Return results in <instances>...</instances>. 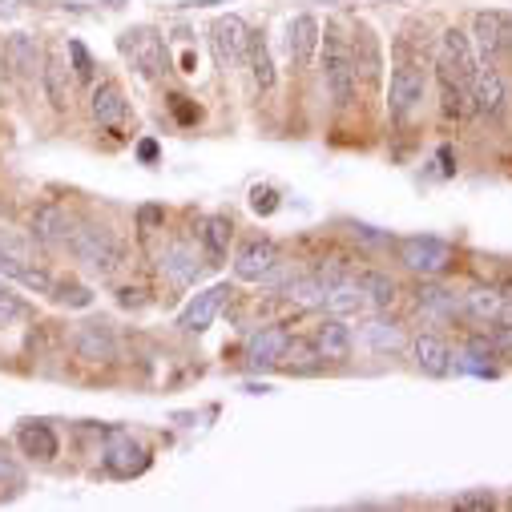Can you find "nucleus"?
Returning <instances> with one entry per match:
<instances>
[{
    "mask_svg": "<svg viewBox=\"0 0 512 512\" xmlns=\"http://www.w3.org/2000/svg\"><path fill=\"white\" fill-rule=\"evenodd\" d=\"M464 311H468L472 319H480V323H496L500 311H504L500 287H476V291H468V295H464Z\"/></svg>",
    "mask_w": 512,
    "mask_h": 512,
    "instance_id": "c756f323",
    "label": "nucleus"
},
{
    "mask_svg": "<svg viewBox=\"0 0 512 512\" xmlns=\"http://www.w3.org/2000/svg\"><path fill=\"white\" fill-rule=\"evenodd\" d=\"M319 53H323V81H327V93H331L335 109H347L351 97H355V57H351V45L343 41V33L327 29L319 37Z\"/></svg>",
    "mask_w": 512,
    "mask_h": 512,
    "instance_id": "f03ea898",
    "label": "nucleus"
},
{
    "mask_svg": "<svg viewBox=\"0 0 512 512\" xmlns=\"http://www.w3.org/2000/svg\"><path fill=\"white\" fill-rule=\"evenodd\" d=\"M53 299L65 303V307H89L93 303V291L81 287V283H53Z\"/></svg>",
    "mask_w": 512,
    "mask_h": 512,
    "instance_id": "72a5a7b5",
    "label": "nucleus"
},
{
    "mask_svg": "<svg viewBox=\"0 0 512 512\" xmlns=\"http://www.w3.org/2000/svg\"><path fill=\"white\" fill-rule=\"evenodd\" d=\"M283 295H287L291 303H299V307H323L327 283H323L315 271H307V275H291L287 287H283Z\"/></svg>",
    "mask_w": 512,
    "mask_h": 512,
    "instance_id": "bb28decb",
    "label": "nucleus"
},
{
    "mask_svg": "<svg viewBox=\"0 0 512 512\" xmlns=\"http://www.w3.org/2000/svg\"><path fill=\"white\" fill-rule=\"evenodd\" d=\"M416 307H420L428 319H452V315L460 311L456 295L444 291V287H436V283H424V287L416 291Z\"/></svg>",
    "mask_w": 512,
    "mask_h": 512,
    "instance_id": "c85d7f7f",
    "label": "nucleus"
},
{
    "mask_svg": "<svg viewBox=\"0 0 512 512\" xmlns=\"http://www.w3.org/2000/svg\"><path fill=\"white\" fill-rule=\"evenodd\" d=\"M323 363H327V359L315 351V343H311V347L295 343V347H287V355H283V367H287V371H299V375H315Z\"/></svg>",
    "mask_w": 512,
    "mask_h": 512,
    "instance_id": "2f4dec72",
    "label": "nucleus"
},
{
    "mask_svg": "<svg viewBox=\"0 0 512 512\" xmlns=\"http://www.w3.org/2000/svg\"><path fill=\"white\" fill-rule=\"evenodd\" d=\"M383 5H388V0H383Z\"/></svg>",
    "mask_w": 512,
    "mask_h": 512,
    "instance_id": "c03bdc74",
    "label": "nucleus"
},
{
    "mask_svg": "<svg viewBox=\"0 0 512 512\" xmlns=\"http://www.w3.org/2000/svg\"><path fill=\"white\" fill-rule=\"evenodd\" d=\"M230 238H234V226H230V218H222V214H214V218H206L202 222V230H198V242H202V254L218 267L226 254H230Z\"/></svg>",
    "mask_w": 512,
    "mask_h": 512,
    "instance_id": "b1692460",
    "label": "nucleus"
},
{
    "mask_svg": "<svg viewBox=\"0 0 512 512\" xmlns=\"http://www.w3.org/2000/svg\"><path fill=\"white\" fill-rule=\"evenodd\" d=\"M69 234H73V218H69L57 202H41V206L33 210V218H29V238H33L37 246H49V250L69 246Z\"/></svg>",
    "mask_w": 512,
    "mask_h": 512,
    "instance_id": "1a4fd4ad",
    "label": "nucleus"
},
{
    "mask_svg": "<svg viewBox=\"0 0 512 512\" xmlns=\"http://www.w3.org/2000/svg\"><path fill=\"white\" fill-rule=\"evenodd\" d=\"M400 263L412 271V275H444L452 267V246L444 238H432V234H412V238H400Z\"/></svg>",
    "mask_w": 512,
    "mask_h": 512,
    "instance_id": "20e7f679",
    "label": "nucleus"
},
{
    "mask_svg": "<svg viewBox=\"0 0 512 512\" xmlns=\"http://www.w3.org/2000/svg\"><path fill=\"white\" fill-rule=\"evenodd\" d=\"M323 307L331 311V315H355V311H363L367 307V299H363V291L355 287V279H343V283H335V287H327V295H323Z\"/></svg>",
    "mask_w": 512,
    "mask_h": 512,
    "instance_id": "cd10ccee",
    "label": "nucleus"
},
{
    "mask_svg": "<svg viewBox=\"0 0 512 512\" xmlns=\"http://www.w3.org/2000/svg\"><path fill=\"white\" fill-rule=\"evenodd\" d=\"M367 339H371V347L375 351H383V355H388V351H400V343H404V335L396 331V323H367Z\"/></svg>",
    "mask_w": 512,
    "mask_h": 512,
    "instance_id": "473e14b6",
    "label": "nucleus"
},
{
    "mask_svg": "<svg viewBox=\"0 0 512 512\" xmlns=\"http://www.w3.org/2000/svg\"><path fill=\"white\" fill-rule=\"evenodd\" d=\"M456 508H496V496L484 488V492H460L456 496Z\"/></svg>",
    "mask_w": 512,
    "mask_h": 512,
    "instance_id": "4c0bfd02",
    "label": "nucleus"
},
{
    "mask_svg": "<svg viewBox=\"0 0 512 512\" xmlns=\"http://www.w3.org/2000/svg\"><path fill=\"white\" fill-rule=\"evenodd\" d=\"M424 93H428V73L420 65H400L392 73V85H388V113H392V121H408L424 105Z\"/></svg>",
    "mask_w": 512,
    "mask_h": 512,
    "instance_id": "39448f33",
    "label": "nucleus"
},
{
    "mask_svg": "<svg viewBox=\"0 0 512 512\" xmlns=\"http://www.w3.org/2000/svg\"><path fill=\"white\" fill-rule=\"evenodd\" d=\"M287 347H291V335L283 327H263L246 339V363L250 367H275V363H283Z\"/></svg>",
    "mask_w": 512,
    "mask_h": 512,
    "instance_id": "2eb2a0df",
    "label": "nucleus"
},
{
    "mask_svg": "<svg viewBox=\"0 0 512 512\" xmlns=\"http://www.w3.org/2000/svg\"><path fill=\"white\" fill-rule=\"evenodd\" d=\"M162 222H166V210H162V206H142V210H138V226H142V230H154V226H162Z\"/></svg>",
    "mask_w": 512,
    "mask_h": 512,
    "instance_id": "58836bf2",
    "label": "nucleus"
},
{
    "mask_svg": "<svg viewBox=\"0 0 512 512\" xmlns=\"http://www.w3.org/2000/svg\"><path fill=\"white\" fill-rule=\"evenodd\" d=\"M355 287L363 291L367 307H375V311H388V307L396 303V295H400L396 279L383 275V271H359V275H355Z\"/></svg>",
    "mask_w": 512,
    "mask_h": 512,
    "instance_id": "5701e85b",
    "label": "nucleus"
},
{
    "mask_svg": "<svg viewBox=\"0 0 512 512\" xmlns=\"http://www.w3.org/2000/svg\"><path fill=\"white\" fill-rule=\"evenodd\" d=\"M279 267V246L271 238H246L234 250V275L242 283H263Z\"/></svg>",
    "mask_w": 512,
    "mask_h": 512,
    "instance_id": "0eeeda50",
    "label": "nucleus"
},
{
    "mask_svg": "<svg viewBox=\"0 0 512 512\" xmlns=\"http://www.w3.org/2000/svg\"><path fill=\"white\" fill-rule=\"evenodd\" d=\"M0 61H5V69H9L13 77H33L37 65H45V61H41V41L29 37V33H13V37L5 41V53H0Z\"/></svg>",
    "mask_w": 512,
    "mask_h": 512,
    "instance_id": "a211bd4d",
    "label": "nucleus"
},
{
    "mask_svg": "<svg viewBox=\"0 0 512 512\" xmlns=\"http://www.w3.org/2000/svg\"><path fill=\"white\" fill-rule=\"evenodd\" d=\"M121 53L134 61V69L142 77H158L166 69V41L158 29L142 25V29H130V33H121Z\"/></svg>",
    "mask_w": 512,
    "mask_h": 512,
    "instance_id": "423d86ee",
    "label": "nucleus"
},
{
    "mask_svg": "<svg viewBox=\"0 0 512 512\" xmlns=\"http://www.w3.org/2000/svg\"><path fill=\"white\" fill-rule=\"evenodd\" d=\"M488 339H492V347H496V351H512V327H508V323H504V327H492V335H488Z\"/></svg>",
    "mask_w": 512,
    "mask_h": 512,
    "instance_id": "ea45409f",
    "label": "nucleus"
},
{
    "mask_svg": "<svg viewBox=\"0 0 512 512\" xmlns=\"http://www.w3.org/2000/svg\"><path fill=\"white\" fill-rule=\"evenodd\" d=\"M105 468L113 472V476H121V480H130V476H138V472H146L150 468V456H146V448L130 436V432H109V448H105Z\"/></svg>",
    "mask_w": 512,
    "mask_h": 512,
    "instance_id": "6e6552de",
    "label": "nucleus"
},
{
    "mask_svg": "<svg viewBox=\"0 0 512 512\" xmlns=\"http://www.w3.org/2000/svg\"><path fill=\"white\" fill-rule=\"evenodd\" d=\"M33 259V254H29V246L25 242H17L13 234H5V230H0V275H5V279H25V271L33 267L29 263Z\"/></svg>",
    "mask_w": 512,
    "mask_h": 512,
    "instance_id": "a878e982",
    "label": "nucleus"
},
{
    "mask_svg": "<svg viewBox=\"0 0 512 512\" xmlns=\"http://www.w3.org/2000/svg\"><path fill=\"white\" fill-rule=\"evenodd\" d=\"M412 355H416V367L424 375H432V379H440V375L452 371V351H448V343L440 335H416Z\"/></svg>",
    "mask_w": 512,
    "mask_h": 512,
    "instance_id": "aec40b11",
    "label": "nucleus"
},
{
    "mask_svg": "<svg viewBox=\"0 0 512 512\" xmlns=\"http://www.w3.org/2000/svg\"><path fill=\"white\" fill-rule=\"evenodd\" d=\"M17 440H21L25 456H37V460H53L57 456V436H53L49 424H25Z\"/></svg>",
    "mask_w": 512,
    "mask_h": 512,
    "instance_id": "7c9ffc66",
    "label": "nucleus"
},
{
    "mask_svg": "<svg viewBox=\"0 0 512 512\" xmlns=\"http://www.w3.org/2000/svg\"><path fill=\"white\" fill-rule=\"evenodd\" d=\"M97 125H105V130H117V125L125 121V113H130V105H125V93L113 85V81H101L93 89V101H89Z\"/></svg>",
    "mask_w": 512,
    "mask_h": 512,
    "instance_id": "6ab92c4d",
    "label": "nucleus"
},
{
    "mask_svg": "<svg viewBox=\"0 0 512 512\" xmlns=\"http://www.w3.org/2000/svg\"><path fill=\"white\" fill-rule=\"evenodd\" d=\"M504 37H508V29H504V17L500 13H476L472 17V49H476V61L492 65L496 53L504 49Z\"/></svg>",
    "mask_w": 512,
    "mask_h": 512,
    "instance_id": "f3484780",
    "label": "nucleus"
},
{
    "mask_svg": "<svg viewBox=\"0 0 512 512\" xmlns=\"http://www.w3.org/2000/svg\"><path fill=\"white\" fill-rule=\"evenodd\" d=\"M226 299H230V283H218V287L194 295V299L186 303V311L178 315V327H182V331H206V327L218 319V311L226 307Z\"/></svg>",
    "mask_w": 512,
    "mask_h": 512,
    "instance_id": "ddd939ff",
    "label": "nucleus"
},
{
    "mask_svg": "<svg viewBox=\"0 0 512 512\" xmlns=\"http://www.w3.org/2000/svg\"><path fill=\"white\" fill-rule=\"evenodd\" d=\"M319 37H323V29H319V21H315L311 13H299V17L287 25V49H291L295 69H307V65L315 61Z\"/></svg>",
    "mask_w": 512,
    "mask_h": 512,
    "instance_id": "dca6fc26",
    "label": "nucleus"
},
{
    "mask_svg": "<svg viewBox=\"0 0 512 512\" xmlns=\"http://www.w3.org/2000/svg\"><path fill=\"white\" fill-rule=\"evenodd\" d=\"M5 295H9V291H5V283H0V299H5Z\"/></svg>",
    "mask_w": 512,
    "mask_h": 512,
    "instance_id": "37998d69",
    "label": "nucleus"
},
{
    "mask_svg": "<svg viewBox=\"0 0 512 512\" xmlns=\"http://www.w3.org/2000/svg\"><path fill=\"white\" fill-rule=\"evenodd\" d=\"M138 154H142L146 162H154V158H158V146H154V142H142V146H138Z\"/></svg>",
    "mask_w": 512,
    "mask_h": 512,
    "instance_id": "a19ab883",
    "label": "nucleus"
},
{
    "mask_svg": "<svg viewBox=\"0 0 512 512\" xmlns=\"http://www.w3.org/2000/svg\"><path fill=\"white\" fill-rule=\"evenodd\" d=\"M69 250L85 271H93L101 279H113L121 271V246L105 226H73Z\"/></svg>",
    "mask_w": 512,
    "mask_h": 512,
    "instance_id": "f257e3e1",
    "label": "nucleus"
},
{
    "mask_svg": "<svg viewBox=\"0 0 512 512\" xmlns=\"http://www.w3.org/2000/svg\"><path fill=\"white\" fill-rule=\"evenodd\" d=\"M246 69H250V81L259 85L263 93H271L275 89V61H271V45H267V37L263 33H250V41H246Z\"/></svg>",
    "mask_w": 512,
    "mask_h": 512,
    "instance_id": "412c9836",
    "label": "nucleus"
},
{
    "mask_svg": "<svg viewBox=\"0 0 512 512\" xmlns=\"http://www.w3.org/2000/svg\"><path fill=\"white\" fill-rule=\"evenodd\" d=\"M444 85V117H464L472 105H468V89H460L456 81H440Z\"/></svg>",
    "mask_w": 512,
    "mask_h": 512,
    "instance_id": "f704fd0d",
    "label": "nucleus"
},
{
    "mask_svg": "<svg viewBox=\"0 0 512 512\" xmlns=\"http://www.w3.org/2000/svg\"><path fill=\"white\" fill-rule=\"evenodd\" d=\"M468 101H472V109H476L480 117H496V113L504 109V101H508L504 77H500L492 65L476 69V77H472V85H468Z\"/></svg>",
    "mask_w": 512,
    "mask_h": 512,
    "instance_id": "f8f14e48",
    "label": "nucleus"
},
{
    "mask_svg": "<svg viewBox=\"0 0 512 512\" xmlns=\"http://www.w3.org/2000/svg\"><path fill=\"white\" fill-rule=\"evenodd\" d=\"M315 351H319L327 363H343V359H351V351H355V335H351V327L343 323V315H331V319H323V323L315 327Z\"/></svg>",
    "mask_w": 512,
    "mask_h": 512,
    "instance_id": "4468645a",
    "label": "nucleus"
},
{
    "mask_svg": "<svg viewBox=\"0 0 512 512\" xmlns=\"http://www.w3.org/2000/svg\"><path fill=\"white\" fill-rule=\"evenodd\" d=\"M162 271H166L174 283H194V279H198V254H194L186 242H170L166 254H162Z\"/></svg>",
    "mask_w": 512,
    "mask_h": 512,
    "instance_id": "393cba45",
    "label": "nucleus"
},
{
    "mask_svg": "<svg viewBox=\"0 0 512 512\" xmlns=\"http://www.w3.org/2000/svg\"><path fill=\"white\" fill-rule=\"evenodd\" d=\"M41 81H45V97L53 109H65L69 105V93H73V77L65 69V57L61 53H49L45 65H41Z\"/></svg>",
    "mask_w": 512,
    "mask_h": 512,
    "instance_id": "4be33fe9",
    "label": "nucleus"
},
{
    "mask_svg": "<svg viewBox=\"0 0 512 512\" xmlns=\"http://www.w3.org/2000/svg\"><path fill=\"white\" fill-rule=\"evenodd\" d=\"M246 41H250V29H246L238 17H218V21L210 25V45H214V53H218V61H222L226 69L246 57Z\"/></svg>",
    "mask_w": 512,
    "mask_h": 512,
    "instance_id": "9b49d317",
    "label": "nucleus"
},
{
    "mask_svg": "<svg viewBox=\"0 0 512 512\" xmlns=\"http://www.w3.org/2000/svg\"><path fill=\"white\" fill-rule=\"evenodd\" d=\"M436 69H440V81H456L460 89L472 85V77H476V49H472V37L464 29H444L440 33Z\"/></svg>",
    "mask_w": 512,
    "mask_h": 512,
    "instance_id": "7ed1b4c3",
    "label": "nucleus"
},
{
    "mask_svg": "<svg viewBox=\"0 0 512 512\" xmlns=\"http://www.w3.org/2000/svg\"><path fill=\"white\" fill-rule=\"evenodd\" d=\"M73 347L81 359L89 363H113L117 359V335L105 319H93V323H81L77 335H73Z\"/></svg>",
    "mask_w": 512,
    "mask_h": 512,
    "instance_id": "9d476101",
    "label": "nucleus"
},
{
    "mask_svg": "<svg viewBox=\"0 0 512 512\" xmlns=\"http://www.w3.org/2000/svg\"><path fill=\"white\" fill-rule=\"evenodd\" d=\"M206 5H226V0H186V9H206Z\"/></svg>",
    "mask_w": 512,
    "mask_h": 512,
    "instance_id": "79ce46f5",
    "label": "nucleus"
},
{
    "mask_svg": "<svg viewBox=\"0 0 512 512\" xmlns=\"http://www.w3.org/2000/svg\"><path fill=\"white\" fill-rule=\"evenodd\" d=\"M69 57H73V65H77V77L81 81H93V57H89V49L81 45V41H69Z\"/></svg>",
    "mask_w": 512,
    "mask_h": 512,
    "instance_id": "e433bc0d",
    "label": "nucleus"
},
{
    "mask_svg": "<svg viewBox=\"0 0 512 512\" xmlns=\"http://www.w3.org/2000/svg\"><path fill=\"white\" fill-rule=\"evenodd\" d=\"M250 210H254V214H263V218L275 214V210H279V194H275L271 186H254V194H250Z\"/></svg>",
    "mask_w": 512,
    "mask_h": 512,
    "instance_id": "c9c22d12",
    "label": "nucleus"
}]
</instances>
